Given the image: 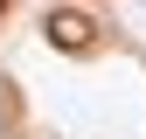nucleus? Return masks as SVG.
<instances>
[{
    "mask_svg": "<svg viewBox=\"0 0 146 139\" xmlns=\"http://www.w3.org/2000/svg\"><path fill=\"white\" fill-rule=\"evenodd\" d=\"M49 35H56L63 49H84V42H90V35H98V28H90L84 14H49Z\"/></svg>",
    "mask_w": 146,
    "mask_h": 139,
    "instance_id": "obj_1",
    "label": "nucleus"
},
{
    "mask_svg": "<svg viewBox=\"0 0 146 139\" xmlns=\"http://www.w3.org/2000/svg\"><path fill=\"white\" fill-rule=\"evenodd\" d=\"M0 14H7V0H0Z\"/></svg>",
    "mask_w": 146,
    "mask_h": 139,
    "instance_id": "obj_2",
    "label": "nucleus"
}]
</instances>
